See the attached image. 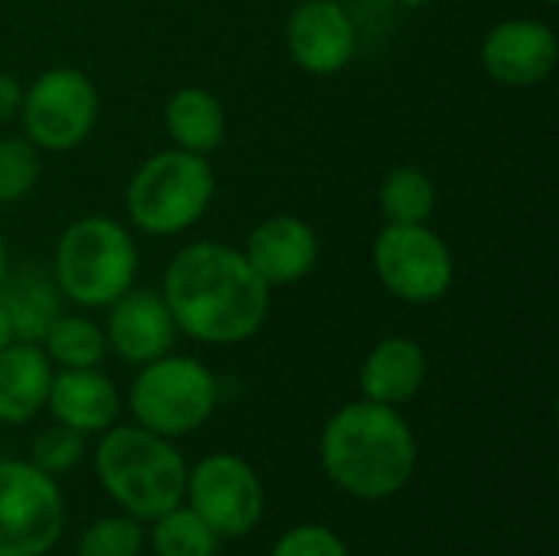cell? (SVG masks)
I'll list each match as a JSON object with an SVG mask.
<instances>
[{"label":"cell","mask_w":559,"mask_h":556,"mask_svg":"<svg viewBox=\"0 0 559 556\" xmlns=\"http://www.w3.org/2000/svg\"><path fill=\"white\" fill-rule=\"evenodd\" d=\"M39 347L59 370H88L98 367L108 354L102 324H95L85 315H59L43 334Z\"/></svg>","instance_id":"44dd1931"},{"label":"cell","mask_w":559,"mask_h":556,"mask_svg":"<svg viewBox=\"0 0 559 556\" xmlns=\"http://www.w3.org/2000/svg\"><path fill=\"white\" fill-rule=\"evenodd\" d=\"M39 180V151L23 138H0V206L20 203Z\"/></svg>","instance_id":"603a6c76"},{"label":"cell","mask_w":559,"mask_h":556,"mask_svg":"<svg viewBox=\"0 0 559 556\" xmlns=\"http://www.w3.org/2000/svg\"><path fill=\"white\" fill-rule=\"evenodd\" d=\"M7 279H10V252H7V242L0 236V288H3Z\"/></svg>","instance_id":"f1b7e54d"},{"label":"cell","mask_w":559,"mask_h":556,"mask_svg":"<svg viewBox=\"0 0 559 556\" xmlns=\"http://www.w3.org/2000/svg\"><path fill=\"white\" fill-rule=\"evenodd\" d=\"M272 556H350L344 541L321 528V524H301V528H292L285 531L275 547H272Z\"/></svg>","instance_id":"484cf974"},{"label":"cell","mask_w":559,"mask_h":556,"mask_svg":"<svg viewBox=\"0 0 559 556\" xmlns=\"http://www.w3.org/2000/svg\"><path fill=\"white\" fill-rule=\"evenodd\" d=\"M102 331H105L108 351H115L124 364H134V367H144L170 354L180 338L164 295L154 288H138V285L105 308Z\"/></svg>","instance_id":"4fadbf2b"},{"label":"cell","mask_w":559,"mask_h":556,"mask_svg":"<svg viewBox=\"0 0 559 556\" xmlns=\"http://www.w3.org/2000/svg\"><path fill=\"white\" fill-rule=\"evenodd\" d=\"M138 239L105 213L69 223L52 249V285L66 301L85 311H105L138 282Z\"/></svg>","instance_id":"3957f363"},{"label":"cell","mask_w":559,"mask_h":556,"mask_svg":"<svg viewBox=\"0 0 559 556\" xmlns=\"http://www.w3.org/2000/svg\"><path fill=\"white\" fill-rule=\"evenodd\" d=\"M16 338H13V324H10V315H7V308H3V301H0V351L7 347V344H13Z\"/></svg>","instance_id":"83f0119b"},{"label":"cell","mask_w":559,"mask_h":556,"mask_svg":"<svg viewBox=\"0 0 559 556\" xmlns=\"http://www.w3.org/2000/svg\"><path fill=\"white\" fill-rule=\"evenodd\" d=\"M216 534L193 508H170L167 514L154 518L151 544L157 556H213Z\"/></svg>","instance_id":"7402d4cb"},{"label":"cell","mask_w":559,"mask_h":556,"mask_svg":"<svg viewBox=\"0 0 559 556\" xmlns=\"http://www.w3.org/2000/svg\"><path fill=\"white\" fill-rule=\"evenodd\" d=\"M373 272L406 305H436L455 288V256L429 223H386L373 239Z\"/></svg>","instance_id":"ba28073f"},{"label":"cell","mask_w":559,"mask_h":556,"mask_svg":"<svg viewBox=\"0 0 559 556\" xmlns=\"http://www.w3.org/2000/svg\"><path fill=\"white\" fill-rule=\"evenodd\" d=\"M242 256L249 259V265L262 275L269 288H282V285H295L308 279L318 269L321 239L314 226L305 223L301 216L272 213L249 229L242 242Z\"/></svg>","instance_id":"5bb4252c"},{"label":"cell","mask_w":559,"mask_h":556,"mask_svg":"<svg viewBox=\"0 0 559 556\" xmlns=\"http://www.w3.org/2000/svg\"><path fill=\"white\" fill-rule=\"evenodd\" d=\"M98 111L102 98L92 75L75 66H52L23 88L16 118L23 138L39 154H66L92 138Z\"/></svg>","instance_id":"52a82bcc"},{"label":"cell","mask_w":559,"mask_h":556,"mask_svg":"<svg viewBox=\"0 0 559 556\" xmlns=\"http://www.w3.org/2000/svg\"><path fill=\"white\" fill-rule=\"evenodd\" d=\"M46 406L56 423L88 436V433H105L118 423L121 397H118V387L98 367L56 370Z\"/></svg>","instance_id":"2e32d148"},{"label":"cell","mask_w":559,"mask_h":556,"mask_svg":"<svg viewBox=\"0 0 559 556\" xmlns=\"http://www.w3.org/2000/svg\"><path fill=\"white\" fill-rule=\"evenodd\" d=\"M416 436L396 406L357 400L324 423L321 465L341 492L360 501L400 495L416 472Z\"/></svg>","instance_id":"7a4b0ae2"},{"label":"cell","mask_w":559,"mask_h":556,"mask_svg":"<svg viewBox=\"0 0 559 556\" xmlns=\"http://www.w3.org/2000/svg\"><path fill=\"white\" fill-rule=\"evenodd\" d=\"M144 544L141 524L134 518H102L79 537V556H138Z\"/></svg>","instance_id":"cb8c5ba5"},{"label":"cell","mask_w":559,"mask_h":556,"mask_svg":"<svg viewBox=\"0 0 559 556\" xmlns=\"http://www.w3.org/2000/svg\"><path fill=\"white\" fill-rule=\"evenodd\" d=\"M429 380V357L419 341L406 334H390L370 347L360 364V393L364 400L383 406H403L423 393Z\"/></svg>","instance_id":"9a60e30c"},{"label":"cell","mask_w":559,"mask_h":556,"mask_svg":"<svg viewBox=\"0 0 559 556\" xmlns=\"http://www.w3.org/2000/svg\"><path fill=\"white\" fill-rule=\"evenodd\" d=\"M164 128L174 147L210 157L226 138V108L210 88L183 85L164 105Z\"/></svg>","instance_id":"ac0fdd59"},{"label":"cell","mask_w":559,"mask_h":556,"mask_svg":"<svg viewBox=\"0 0 559 556\" xmlns=\"http://www.w3.org/2000/svg\"><path fill=\"white\" fill-rule=\"evenodd\" d=\"M540 3H547V7H554V3H557V0H540Z\"/></svg>","instance_id":"4dcf8cb0"},{"label":"cell","mask_w":559,"mask_h":556,"mask_svg":"<svg viewBox=\"0 0 559 556\" xmlns=\"http://www.w3.org/2000/svg\"><path fill=\"white\" fill-rule=\"evenodd\" d=\"M23 82L13 72H0V125L13 121L23 105Z\"/></svg>","instance_id":"4316f807"},{"label":"cell","mask_w":559,"mask_h":556,"mask_svg":"<svg viewBox=\"0 0 559 556\" xmlns=\"http://www.w3.org/2000/svg\"><path fill=\"white\" fill-rule=\"evenodd\" d=\"M292 62L308 75H337L357 56V29L344 3L301 0L285 23Z\"/></svg>","instance_id":"7c38bea8"},{"label":"cell","mask_w":559,"mask_h":556,"mask_svg":"<svg viewBox=\"0 0 559 556\" xmlns=\"http://www.w3.org/2000/svg\"><path fill=\"white\" fill-rule=\"evenodd\" d=\"M216 197V170L210 157L164 147L141 161L124 187L128 223L144 236H180L193 229Z\"/></svg>","instance_id":"5b68a950"},{"label":"cell","mask_w":559,"mask_h":556,"mask_svg":"<svg viewBox=\"0 0 559 556\" xmlns=\"http://www.w3.org/2000/svg\"><path fill=\"white\" fill-rule=\"evenodd\" d=\"M190 508L210 524L216 537L249 534L265 511V488L255 469L236 452L206 456L187 472Z\"/></svg>","instance_id":"30bf717a"},{"label":"cell","mask_w":559,"mask_h":556,"mask_svg":"<svg viewBox=\"0 0 559 556\" xmlns=\"http://www.w3.org/2000/svg\"><path fill=\"white\" fill-rule=\"evenodd\" d=\"M436 203H439L436 180L423 167H413V164L393 167L377 187V206L386 223H400V226L429 223L436 213Z\"/></svg>","instance_id":"ffe728a7"},{"label":"cell","mask_w":559,"mask_h":556,"mask_svg":"<svg viewBox=\"0 0 559 556\" xmlns=\"http://www.w3.org/2000/svg\"><path fill=\"white\" fill-rule=\"evenodd\" d=\"M219 400V383L213 370L183 354H164L138 370L128 390V406L134 423L157 436H187L200 429Z\"/></svg>","instance_id":"8992f818"},{"label":"cell","mask_w":559,"mask_h":556,"mask_svg":"<svg viewBox=\"0 0 559 556\" xmlns=\"http://www.w3.org/2000/svg\"><path fill=\"white\" fill-rule=\"evenodd\" d=\"M557 29L537 16L501 20L481 39V66L504 88H537L557 72Z\"/></svg>","instance_id":"8fae6325"},{"label":"cell","mask_w":559,"mask_h":556,"mask_svg":"<svg viewBox=\"0 0 559 556\" xmlns=\"http://www.w3.org/2000/svg\"><path fill=\"white\" fill-rule=\"evenodd\" d=\"M82 452H85V436L62 426V423H56V426H49L46 433L36 436L29 462L46 475H62V472H72L82 462Z\"/></svg>","instance_id":"d4e9b609"},{"label":"cell","mask_w":559,"mask_h":556,"mask_svg":"<svg viewBox=\"0 0 559 556\" xmlns=\"http://www.w3.org/2000/svg\"><path fill=\"white\" fill-rule=\"evenodd\" d=\"M56 367L46 351L29 341H13L0 351V423H29L49 397Z\"/></svg>","instance_id":"e0dca14e"},{"label":"cell","mask_w":559,"mask_h":556,"mask_svg":"<svg viewBox=\"0 0 559 556\" xmlns=\"http://www.w3.org/2000/svg\"><path fill=\"white\" fill-rule=\"evenodd\" d=\"M0 301L10 315L13 338L29 344H39L49 324L62 315L59 308L62 295L52 285V279H33V275L7 279L0 288Z\"/></svg>","instance_id":"d6986e66"},{"label":"cell","mask_w":559,"mask_h":556,"mask_svg":"<svg viewBox=\"0 0 559 556\" xmlns=\"http://www.w3.org/2000/svg\"><path fill=\"white\" fill-rule=\"evenodd\" d=\"M400 3H406V7H413V10H416V7H426L429 0H400Z\"/></svg>","instance_id":"f546056e"},{"label":"cell","mask_w":559,"mask_h":556,"mask_svg":"<svg viewBox=\"0 0 559 556\" xmlns=\"http://www.w3.org/2000/svg\"><path fill=\"white\" fill-rule=\"evenodd\" d=\"M160 295L177 331L197 344L236 347L252 341L272 311V288L249 265L242 249L197 239L174 252Z\"/></svg>","instance_id":"6da1fadb"},{"label":"cell","mask_w":559,"mask_h":556,"mask_svg":"<svg viewBox=\"0 0 559 556\" xmlns=\"http://www.w3.org/2000/svg\"><path fill=\"white\" fill-rule=\"evenodd\" d=\"M95 475L134 521H154L187 492V465L167 436L144 426H111L95 449Z\"/></svg>","instance_id":"277c9868"},{"label":"cell","mask_w":559,"mask_h":556,"mask_svg":"<svg viewBox=\"0 0 559 556\" xmlns=\"http://www.w3.org/2000/svg\"><path fill=\"white\" fill-rule=\"evenodd\" d=\"M66 528L62 492L33 462H0V556H43Z\"/></svg>","instance_id":"9c48e42d"}]
</instances>
